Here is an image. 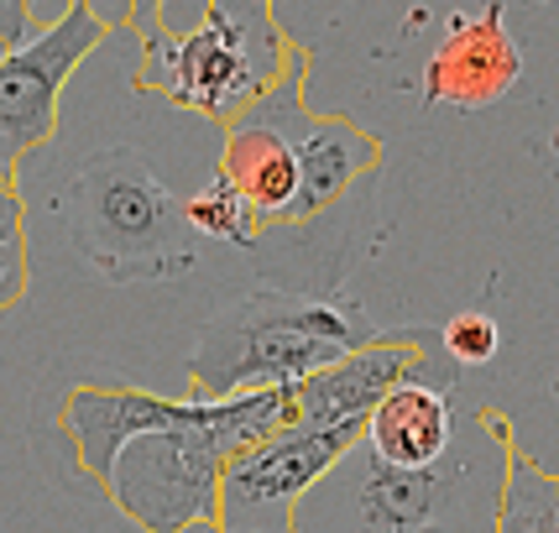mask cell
<instances>
[{"label":"cell","mask_w":559,"mask_h":533,"mask_svg":"<svg viewBox=\"0 0 559 533\" xmlns=\"http://www.w3.org/2000/svg\"><path fill=\"white\" fill-rule=\"evenodd\" d=\"M512 424L465 403L455 450L429 471H392L356 445L304 497L293 533H497L512 476Z\"/></svg>","instance_id":"cell-1"},{"label":"cell","mask_w":559,"mask_h":533,"mask_svg":"<svg viewBox=\"0 0 559 533\" xmlns=\"http://www.w3.org/2000/svg\"><path fill=\"white\" fill-rule=\"evenodd\" d=\"M298 418L293 388L241 398H178L168 429L131 439L105 471L110 502L146 533H189L219 523L225 465Z\"/></svg>","instance_id":"cell-2"},{"label":"cell","mask_w":559,"mask_h":533,"mask_svg":"<svg viewBox=\"0 0 559 533\" xmlns=\"http://www.w3.org/2000/svg\"><path fill=\"white\" fill-rule=\"evenodd\" d=\"M377 340L382 335L356 298L257 288L204 319L189 356V392L219 403L241 392L298 388Z\"/></svg>","instance_id":"cell-3"},{"label":"cell","mask_w":559,"mask_h":533,"mask_svg":"<svg viewBox=\"0 0 559 533\" xmlns=\"http://www.w3.org/2000/svg\"><path fill=\"white\" fill-rule=\"evenodd\" d=\"M142 32L136 90L236 126L293 69V43L267 0H210L189 32L157 22V5H131Z\"/></svg>","instance_id":"cell-4"},{"label":"cell","mask_w":559,"mask_h":533,"mask_svg":"<svg viewBox=\"0 0 559 533\" xmlns=\"http://www.w3.org/2000/svg\"><path fill=\"white\" fill-rule=\"evenodd\" d=\"M73 251L110 283H157L199 262L183 199L152 173L136 146H105L58 199Z\"/></svg>","instance_id":"cell-5"},{"label":"cell","mask_w":559,"mask_h":533,"mask_svg":"<svg viewBox=\"0 0 559 533\" xmlns=\"http://www.w3.org/2000/svg\"><path fill=\"white\" fill-rule=\"evenodd\" d=\"M366 439L361 424L293 418L288 429L251 445L225 465L219 482V533H293L304 497Z\"/></svg>","instance_id":"cell-6"},{"label":"cell","mask_w":559,"mask_h":533,"mask_svg":"<svg viewBox=\"0 0 559 533\" xmlns=\"http://www.w3.org/2000/svg\"><path fill=\"white\" fill-rule=\"evenodd\" d=\"M110 11L90 0H69L26 48L0 58V178H16L37 146L58 137V99L73 69L105 43Z\"/></svg>","instance_id":"cell-7"},{"label":"cell","mask_w":559,"mask_h":533,"mask_svg":"<svg viewBox=\"0 0 559 533\" xmlns=\"http://www.w3.org/2000/svg\"><path fill=\"white\" fill-rule=\"evenodd\" d=\"M304 84H309V52L298 48L293 69L241 116V121H257V126H267V131H277V137L288 142V152L298 157L304 194H298L293 225H309V220H314L324 204H335L350 183H361L366 173L382 168V142H377L366 126L350 121V116H319V110H309Z\"/></svg>","instance_id":"cell-8"},{"label":"cell","mask_w":559,"mask_h":533,"mask_svg":"<svg viewBox=\"0 0 559 533\" xmlns=\"http://www.w3.org/2000/svg\"><path fill=\"white\" fill-rule=\"evenodd\" d=\"M461 398H465V371L444 351H429L377 403L361 445L392 471H429L461 439V418H465Z\"/></svg>","instance_id":"cell-9"},{"label":"cell","mask_w":559,"mask_h":533,"mask_svg":"<svg viewBox=\"0 0 559 533\" xmlns=\"http://www.w3.org/2000/svg\"><path fill=\"white\" fill-rule=\"evenodd\" d=\"M523 79V48L512 43L502 5L455 11L444 26V43L424 63V99L487 110Z\"/></svg>","instance_id":"cell-10"},{"label":"cell","mask_w":559,"mask_h":533,"mask_svg":"<svg viewBox=\"0 0 559 533\" xmlns=\"http://www.w3.org/2000/svg\"><path fill=\"white\" fill-rule=\"evenodd\" d=\"M219 178L257 210L262 225H293L298 215V194H304V173L288 142L257 121L225 126V146H219Z\"/></svg>","instance_id":"cell-11"},{"label":"cell","mask_w":559,"mask_h":533,"mask_svg":"<svg viewBox=\"0 0 559 533\" xmlns=\"http://www.w3.org/2000/svg\"><path fill=\"white\" fill-rule=\"evenodd\" d=\"M497 533H559V476H549L523 450H512L508 502H502Z\"/></svg>","instance_id":"cell-12"},{"label":"cell","mask_w":559,"mask_h":533,"mask_svg":"<svg viewBox=\"0 0 559 533\" xmlns=\"http://www.w3.org/2000/svg\"><path fill=\"white\" fill-rule=\"evenodd\" d=\"M183 215H189V225H194L199 241H225V246H257V236L267 230L262 220H257V210L246 204L225 178H210L204 189H199L194 199H183Z\"/></svg>","instance_id":"cell-13"},{"label":"cell","mask_w":559,"mask_h":533,"mask_svg":"<svg viewBox=\"0 0 559 533\" xmlns=\"http://www.w3.org/2000/svg\"><path fill=\"white\" fill-rule=\"evenodd\" d=\"M32 262H26V204L16 178H0V315L26 298Z\"/></svg>","instance_id":"cell-14"},{"label":"cell","mask_w":559,"mask_h":533,"mask_svg":"<svg viewBox=\"0 0 559 533\" xmlns=\"http://www.w3.org/2000/svg\"><path fill=\"white\" fill-rule=\"evenodd\" d=\"M439 351L450 356V362L461 366H487L497 351H502V330H497V319L487 309H461V315L444 319V330H439Z\"/></svg>","instance_id":"cell-15"},{"label":"cell","mask_w":559,"mask_h":533,"mask_svg":"<svg viewBox=\"0 0 559 533\" xmlns=\"http://www.w3.org/2000/svg\"><path fill=\"white\" fill-rule=\"evenodd\" d=\"M37 16H43V11L26 5V0H0V58H11V52L26 48V43L43 32Z\"/></svg>","instance_id":"cell-16"}]
</instances>
